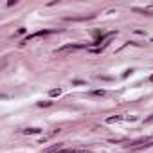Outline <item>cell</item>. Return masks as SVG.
<instances>
[{"label":"cell","mask_w":153,"mask_h":153,"mask_svg":"<svg viewBox=\"0 0 153 153\" xmlns=\"http://www.w3.org/2000/svg\"><path fill=\"white\" fill-rule=\"evenodd\" d=\"M49 96H51V97L61 96V88H52V90H51V92H49Z\"/></svg>","instance_id":"obj_1"},{"label":"cell","mask_w":153,"mask_h":153,"mask_svg":"<svg viewBox=\"0 0 153 153\" xmlns=\"http://www.w3.org/2000/svg\"><path fill=\"white\" fill-rule=\"evenodd\" d=\"M119 119H122V117H121V115H115V117H108V119H106V122H108V124H112V122L119 121Z\"/></svg>","instance_id":"obj_2"},{"label":"cell","mask_w":153,"mask_h":153,"mask_svg":"<svg viewBox=\"0 0 153 153\" xmlns=\"http://www.w3.org/2000/svg\"><path fill=\"white\" fill-rule=\"evenodd\" d=\"M51 105H52L51 101H40V103H38V106H51Z\"/></svg>","instance_id":"obj_4"},{"label":"cell","mask_w":153,"mask_h":153,"mask_svg":"<svg viewBox=\"0 0 153 153\" xmlns=\"http://www.w3.org/2000/svg\"><path fill=\"white\" fill-rule=\"evenodd\" d=\"M94 96H105V90H94Z\"/></svg>","instance_id":"obj_5"},{"label":"cell","mask_w":153,"mask_h":153,"mask_svg":"<svg viewBox=\"0 0 153 153\" xmlns=\"http://www.w3.org/2000/svg\"><path fill=\"white\" fill-rule=\"evenodd\" d=\"M149 81H151V83H153V74H151V76H149Z\"/></svg>","instance_id":"obj_6"},{"label":"cell","mask_w":153,"mask_h":153,"mask_svg":"<svg viewBox=\"0 0 153 153\" xmlns=\"http://www.w3.org/2000/svg\"><path fill=\"white\" fill-rule=\"evenodd\" d=\"M41 130L40 128H27V130H24V133H40Z\"/></svg>","instance_id":"obj_3"}]
</instances>
